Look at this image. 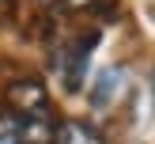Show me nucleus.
I'll use <instances>...</instances> for the list:
<instances>
[{
    "label": "nucleus",
    "mask_w": 155,
    "mask_h": 144,
    "mask_svg": "<svg viewBox=\"0 0 155 144\" xmlns=\"http://www.w3.org/2000/svg\"><path fill=\"white\" fill-rule=\"evenodd\" d=\"M8 110L19 114V118H38L49 121V95L38 80H15L8 87Z\"/></svg>",
    "instance_id": "1"
},
{
    "label": "nucleus",
    "mask_w": 155,
    "mask_h": 144,
    "mask_svg": "<svg viewBox=\"0 0 155 144\" xmlns=\"http://www.w3.org/2000/svg\"><path fill=\"white\" fill-rule=\"evenodd\" d=\"M0 144H53V125L8 110L0 114Z\"/></svg>",
    "instance_id": "2"
},
{
    "label": "nucleus",
    "mask_w": 155,
    "mask_h": 144,
    "mask_svg": "<svg viewBox=\"0 0 155 144\" xmlns=\"http://www.w3.org/2000/svg\"><path fill=\"white\" fill-rule=\"evenodd\" d=\"M91 49H95V34H87V38H80V42H72V49H68V61H64V83H68L72 91H76V87H83Z\"/></svg>",
    "instance_id": "3"
},
{
    "label": "nucleus",
    "mask_w": 155,
    "mask_h": 144,
    "mask_svg": "<svg viewBox=\"0 0 155 144\" xmlns=\"http://www.w3.org/2000/svg\"><path fill=\"white\" fill-rule=\"evenodd\" d=\"M125 83H129V76H125V68H110V72H102L98 76V87L91 91V99H95V106L98 110H106V106L114 102V99L125 91Z\"/></svg>",
    "instance_id": "4"
},
{
    "label": "nucleus",
    "mask_w": 155,
    "mask_h": 144,
    "mask_svg": "<svg viewBox=\"0 0 155 144\" xmlns=\"http://www.w3.org/2000/svg\"><path fill=\"white\" fill-rule=\"evenodd\" d=\"M53 144H102V136L87 121H64L53 129Z\"/></svg>",
    "instance_id": "5"
},
{
    "label": "nucleus",
    "mask_w": 155,
    "mask_h": 144,
    "mask_svg": "<svg viewBox=\"0 0 155 144\" xmlns=\"http://www.w3.org/2000/svg\"><path fill=\"white\" fill-rule=\"evenodd\" d=\"M53 4H64V8H87L91 0H53Z\"/></svg>",
    "instance_id": "6"
}]
</instances>
